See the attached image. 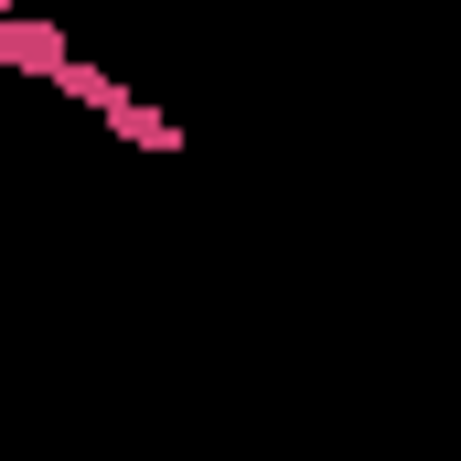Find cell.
<instances>
[{"instance_id": "6da1fadb", "label": "cell", "mask_w": 461, "mask_h": 461, "mask_svg": "<svg viewBox=\"0 0 461 461\" xmlns=\"http://www.w3.org/2000/svg\"><path fill=\"white\" fill-rule=\"evenodd\" d=\"M247 461H268V451H247ZM301 461H322V451H301Z\"/></svg>"}]
</instances>
